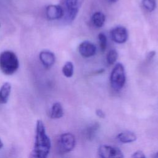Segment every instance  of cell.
Returning <instances> with one entry per match:
<instances>
[{"mask_svg": "<svg viewBox=\"0 0 158 158\" xmlns=\"http://www.w3.org/2000/svg\"><path fill=\"white\" fill-rule=\"evenodd\" d=\"M51 147V140L46 133L45 127L41 120H38L36 127L35 141L31 156L37 158H46Z\"/></svg>", "mask_w": 158, "mask_h": 158, "instance_id": "cell-1", "label": "cell"}, {"mask_svg": "<svg viewBox=\"0 0 158 158\" xmlns=\"http://www.w3.org/2000/svg\"><path fill=\"white\" fill-rule=\"evenodd\" d=\"M19 67V61L16 54L10 51L0 54V70L7 75H12Z\"/></svg>", "mask_w": 158, "mask_h": 158, "instance_id": "cell-2", "label": "cell"}, {"mask_svg": "<svg viewBox=\"0 0 158 158\" xmlns=\"http://www.w3.org/2000/svg\"><path fill=\"white\" fill-rule=\"evenodd\" d=\"M125 81V68L121 63H117L115 65L110 73V85L115 91H120L124 86Z\"/></svg>", "mask_w": 158, "mask_h": 158, "instance_id": "cell-3", "label": "cell"}, {"mask_svg": "<svg viewBox=\"0 0 158 158\" xmlns=\"http://www.w3.org/2000/svg\"><path fill=\"white\" fill-rule=\"evenodd\" d=\"M84 0H62L64 16L68 22H72L76 17Z\"/></svg>", "mask_w": 158, "mask_h": 158, "instance_id": "cell-4", "label": "cell"}, {"mask_svg": "<svg viewBox=\"0 0 158 158\" xmlns=\"http://www.w3.org/2000/svg\"><path fill=\"white\" fill-rule=\"evenodd\" d=\"M75 146V138L70 133L62 134L57 141V147L60 152L67 153L72 151Z\"/></svg>", "mask_w": 158, "mask_h": 158, "instance_id": "cell-5", "label": "cell"}, {"mask_svg": "<svg viewBox=\"0 0 158 158\" xmlns=\"http://www.w3.org/2000/svg\"><path fill=\"white\" fill-rule=\"evenodd\" d=\"M98 154L102 158H123L122 152L118 148L101 145L98 149Z\"/></svg>", "mask_w": 158, "mask_h": 158, "instance_id": "cell-6", "label": "cell"}, {"mask_svg": "<svg viewBox=\"0 0 158 158\" xmlns=\"http://www.w3.org/2000/svg\"><path fill=\"white\" fill-rule=\"evenodd\" d=\"M110 35L112 41L118 44L125 43L128 36L127 28L122 26H118L112 28L110 32Z\"/></svg>", "mask_w": 158, "mask_h": 158, "instance_id": "cell-7", "label": "cell"}, {"mask_svg": "<svg viewBox=\"0 0 158 158\" xmlns=\"http://www.w3.org/2000/svg\"><path fill=\"white\" fill-rule=\"evenodd\" d=\"M80 54L84 57H90L96 54V47L89 41H84L78 46Z\"/></svg>", "mask_w": 158, "mask_h": 158, "instance_id": "cell-8", "label": "cell"}, {"mask_svg": "<svg viewBox=\"0 0 158 158\" xmlns=\"http://www.w3.org/2000/svg\"><path fill=\"white\" fill-rule=\"evenodd\" d=\"M46 17L49 20H57L64 16V10L60 5H49L46 9Z\"/></svg>", "mask_w": 158, "mask_h": 158, "instance_id": "cell-9", "label": "cell"}, {"mask_svg": "<svg viewBox=\"0 0 158 158\" xmlns=\"http://www.w3.org/2000/svg\"><path fill=\"white\" fill-rule=\"evenodd\" d=\"M40 60L46 68H51L55 63L56 56L53 52L49 50H43L39 55Z\"/></svg>", "mask_w": 158, "mask_h": 158, "instance_id": "cell-10", "label": "cell"}, {"mask_svg": "<svg viewBox=\"0 0 158 158\" xmlns=\"http://www.w3.org/2000/svg\"><path fill=\"white\" fill-rule=\"evenodd\" d=\"M11 91V85L8 83H4L0 88V102L6 104L8 101Z\"/></svg>", "mask_w": 158, "mask_h": 158, "instance_id": "cell-11", "label": "cell"}, {"mask_svg": "<svg viewBox=\"0 0 158 158\" xmlns=\"http://www.w3.org/2000/svg\"><path fill=\"white\" fill-rule=\"evenodd\" d=\"M117 139L123 143H130L136 140V135L130 131H125L120 133L117 135Z\"/></svg>", "mask_w": 158, "mask_h": 158, "instance_id": "cell-12", "label": "cell"}, {"mask_svg": "<svg viewBox=\"0 0 158 158\" xmlns=\"http://www.w3.org/2000/svg\"><path fill=\"white\" fill-rule=\"evenodd\" d=\"M50 117L52 118H59L64 115L62 106L60 102H55L51 107L50 110Z\"/></svg>", "mask_w": 158, "mask_h": 158, "instance_id": "cell-13", "label": "cell"}, {"mask_svg": "<svg viewBox=\"0 0 158 158\" xmlns=\"http://www.w3.org/2000/svg\"><path fill=\"white\" fill-rule=\"evenodd\" d=\"M91 19L94 25L98 28H100L104 25L106 20V17L103 13L101 12H96L93 15Z\"/></svg>", "mask_w": 158, "mask_h": 158, "instance_id": "cell-14", "label": "cell"}, {"mask_svg": "<svg viewBox=\"0 0 158 158\" xmlns=\"http://www.w3.org/2000/svg\"><path fill=\"white\" fill-rule=\"evenodd\" d=\"M73 70H74V67H73V63L70 61L65 62L62 69L64 75L67 78H70L72 77L73 74Z\"/></svg>", "mask_w": 158, "mask_h": 158, "instance_id": "cell-15", "label": "cell"}, {"mask_svg": "<svg viewBox=\"0 0 158 158\" xmlns=\"http://www.w3.org/2000/svg\"><path fill=\"white\" fill-rule=\"evenodd\" d=\"M99 128V125L98 123H94V124L90 125L86 130V136L89 139H92L97 132L98 128Z\"/></svg>", "mask_w": 158, "mask_h": 158, "instance_id": "cell-16", "label": "cell"}, {"mask_svg": "<svg viewBox=\"0 0 158 158\" xmlns=\"http://www.w3.org/2000/svg\"><path fill=\"white\" fill-rule=\"evenodd\" d=\"M118 58V52L115 49L110 50L106 56L107 62L109 65L114 64Z\"/></svg>", "mask_w": 158, "mask_h": 158, "instance_id": "cell-17", "label": "cell"}, {"mask_svg": "<svg viewBox=\"0 0 158 158\" xmlns=\"http://www.w3.org/2000/svg\"><path fill=\"white\" fill-rule=\"evenodd\" d=\"M98 39H99V48L101 49V51L102 52H104L107 48V37L103 33H100L98 35Z\"/></svg>", "mask_w": 158, "mask_h": 158, "instance_id": "cell-18", "label": "cell"}, {"mask_svg": "<svg viewBox=\"0 0 158 158\" xmlns=\"http://www.w3.org/2000/svg\"><path fill=\"white\" fill-rule=\"evenodd\" d=\"M143 7L148 11H153L156 7V0H142Z\"/></svg>", "mask_w": 158, "mask_h": 158, "instance_id": "cell-19", "label": "cell"}, {"mask_svg": "<svg viewBox=\"0 0 158 158\" xmlns=\"http://www.w3.org/2000/svg\"><path fill=\"white\" fill-rule=\"evenodd\" d=\"M131 157H134V158H145L146 157L143 152L141 151H136L135 152L133 153V154L131 156Z\"/></svg>", "mask_w": 158, "mask_h": 158, "instance_id": "cell-20", "label": "cell"}, {"mask_svg": "<svg viewBox=\"0 0 158 158\" xmlns=\"http://www.w3.org/2000/svg\"><path fill=\"white\" fill-rule=\"evenodd\" d=\"M96 114L99 117V118H104L105 117H106V115H105V113L103 112L102 110L101 109H97L96 110Z\"/></svg>", "mask_w": 158, "mask_h": 158, "instance_id": "cell-21", "label": "cell"}, {"mask_svg": "<svg viewBox=\"0 0 158 158\" xmlns=\"http://www.w3.org/2000/svg\"><path fill=\"white\" fill-rule=\"evenodd\" d=\"M156 54V52L154 51H150L148 54V56H147V59L148 60H151L152 59L154 56Z\"/></svg>", "mask_w": 158, "mask_h": 158, "instance_id": "cell-22", "label": "cell"}, {"mask_svg": "<svg viewBox=\"0 0 158 158\" xmlns=\"http://www.w3.org/2000/svg\"><path fill=\"white\" fill-rule=\"evenodd\" d=\"M3 147V143L1 141V139H0V149H1Z\"/></svg>", "mask_w": 158, "mask_h": 158, "instance_id": "cell-23", "label": "cell"}, {"mask_svg": "<svg viewBox=\"0 0 158 158\" xmlns=\"http://www.w3.org/2000/svg\"><path fill=\"white\" fill-rule=\"evenodd\" d=\"M110 2H116L117 1H118V0H108Z\"/></svg>", "mask_w": 158, "mask_h": 158, "instance_id": "cell-24", "label": "cell"}, {"mask_svg": "<svg viewBox=\"0 0 158 158\" xmlns=\"http://www.w3.org/2000/svg\"><path fill=\"white\" fill-rule=\"evenodd\" d=\"M156 157H158V152L156 154Z\"/></svg>", "mask_w": 158, "mask_h": 158, "instance_id": "cell-25", "label": "cell"}]
</instances>
